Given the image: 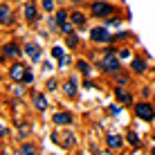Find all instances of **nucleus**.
Listing matches in <instances>:
<instances>
[{
  "label": "nucleus",
  "instance_id": "f257e3e1",
  "mask_svg": "<svg viewBox=\"0 0 155 155\" xmlns=\"http://www.w3.org/2000/svg\"><path fill=\"white\" fill-rule=\"evenodd\" d=\"M135 115L140 117V119H144V121H153L155 119V108L148 101H140V104H135Z\"/></svg>",
  "mask_w": 155,
  "mask_h": 155
},
{
  "label": "nucleus",
  "instance_id": "f03ea898",
  "mask_svg": "<svg viewBox=\"0 0 155 155\" xmlns=\"http://www.w3.org/2000/svg\"><path fill=\"white\" fill-rule=\"evenodd\" d=\"M99 65H101V70H104V72H108V74H117V72H119V56H115V54H106L104 58H101V63H99Z\"/></svg>",
  "mask_w": 155,
  "mask_h": 155
},
{
  "label": "nucleus",
  "instance_id": "7ed1b4c3",
  "mask_svg": "<svg viewBox=\"0 0 155 155\" xmlns=\"http://www.w3.org/2000/svg\"><path fill=\"white\" fill-rule=\"evenodd\" d=\"M90 38H92L94 43H113L115 36L108 31V27H94L92 31H90Z\"/></svg>",
  "mask_w": 155,
  "mask_h": 155
},
{
  "label": "nucleus",
  "instance_id": "20e7f679",
  "mask_svg": "<svg viewBox=\"0 0 155 155\" xmlns=\"http://www.w3.org/2000/svg\"><path fill=\"white\" fill-rule=\"evenodd\" d=\"M90 12L94 16H101V18H108V16L115 14V7L108 2H92V7H90Z\"/></svg>",
  "mask_w": 155,
  "mask_h": 155
},
{
  "label": "nucleus",
  "instance_id": "39448f33",
  "mask_svg": "<svg viewBox=\"0 0 155 155\" xmlns=\"http://www.w3.org/2000/svg\"><path fill=\"white\" fill-rule=\"evenodd\" d=\"M27 68L23 65V63H14L12 68H9V77L14 79L16 83H25V77H27Z\"/></svg>",
  "mask_w": 155,
  "mask_h": 155
},
{
  "label": "nucleus",
  "instance_id": "423d86ee",
  "mask_svg": "<svg viewBox=\"0 0 155 155\" xmlns=\"http://www.w3.org/2000/svg\"><path fill=\"white\" fill-rule=\"evenodd\" d=\"M106 144H108V148H110V151H117V148H121V146H124V137H121V135H117V133H110V135L106 137Z\"/></svg>",
  "mask_w": 155,
  "mask_h": 155
},
{
  "label": "nucleus",
  "instance_id": "0eeeda50",
  "mask_svg": "<svg viewBox=\"0 0 155 155\" xmlns=\"http://www.w3.org/2000/svg\"><path fill=\"white\" fill-rule=\"evenodd\" d=\"M20 54H23V50H20L16 43H7V45L2 47V56H7V58H18Z\"/></svg>",
  "mask_w": 155,
  "mask_h": 155
},
{
  "label": "nucleus",
  "instance_id": "6e6552de",
  "mask_svg": "<svg viewBox=\"0 0 155 155\" xmlns=\"http://www.w3.org/2000/svg\"><path fill=\"white\" fill-rule=\"evenodd\" d=\"M23 52L31 58V61H41V50H38V45H36V43H27Z\"/></svg>",
  "mask_w": 155,
  "mask_h": 155
},
{
  "label": "nucleus",
  "instance_id": "1a4fd4ad",
  "mask_svg": "<svg viewBox=\"0 0 155 155\" xmlns=\"http://www.w3.org/2000/svg\"><path fill=\"white\" fill-rule=\"evenodd\" d=\"M52 121H54L56 126H70L72 124V115L70 113H56L52 117Z\"/></svg>",
  "mask_w": 155,
  "mask_h": 155
},
{
  "label": "nucleus",
  "instance_id": "9d476101",
  "mask_svg": "<svg viewBox=\"0 0 155 155\" xmlns=\"http://www.w3.org/2000/svg\"><path fill=\"white\" fill-rule=\"evenodd\" d=\"M115 97L119 99L121 104H133V94L128 92L126 88H121V85H119V88H115Z\"/></svg>",
  "mask_w": 155,
  "mask_h": 155
},
{
  "label": "nucleus",
  "instance_id": "9b49d317",
  "mask_svg": "<svg viewBox=\"0 0 155 155\" xmlns=\"http://www.w3.org/2000/svg\"><path fill=\"white\" fill-rule=\"evenodd\" d=\"M31 99H34L36 110H45V108H47V97H45L43 92H34V94H31Z\"/></svg>",
  "mask_w": 155,
  "mask_h": 155
},
{
  "label": "nucleus",
  "instance_id": "f8f14e48",
  "mask_svg": "<svg viewBox=\"0 0 155 155\" xmlns=\"http://www.w3.org/2000/svg\"><path fill=\"white\" fill-rule=\"evenodd\" d=\"M63 92L68 94V97H77V79H68L65 85H63Z\"/></svg>",
  "mask_w": 155,
  "mask_h": 155
},
{
  "label": "nucleus",
  "instance_id": "ddd939ff",
  "mask_svg": "<svg viewBox=\"0 0 155 155\" xmlns=\"http://www.w3.org/2000/svg\"><path fill=\"white\" fill-rule=\"evenodd\" d=\"M130 68H133L135 74H144V72H146V61H144V58H133Z\"/></svg>",
  "mask_w": 155,
  "mask_h": 155
},
{
  "label": "nucleus",
  "instance_id": "4468645a",
  "mask_svg": "<svg viewBox=\"0 0 155 155\" xmlns=\"http://www.w3.org/2000/svg\"><path fill=\"white\" fill-rule=\"evenodd\" d=\"M23 14H25V18H27L29 23H34V20L38 18V14H36V7H34V2H27V5H25Z\"/></svg>",
  "mask_w": 155,
  "mask_h": 155
},
{
  "label": "nucleus",
  "instance_id": "2eb2a0df",
  "mask_svg": "<svg viewBox=\"0 0 155 155\" xmlns=\"http://www.w3.org/2000/svg\"><path fill=\"white\" fill-rule=\"evenodd\" d=\"M77 68H79V72H81L83 77H92V68H90V63H88V61L79 58V61H77Z\"/></svg>",
  "mask_w": 155,
  "mask_h": 155
},
{
  "label": "nucleus",
  "instance_id": "dca6fc26",
  "mask_svg": "<svg viewBox=\"0 0 155 155\" xmlns=\"http://www.w3.org/2000/svg\"><path fill=\"white\" fill-rule=\"evenodd\" d=\"M0 23H5V25L12 23V9L7 5H0Z\"/></svg>",
  "mask_w": 155,
  "mask_h": 155
},
{
  "label": "nucleus",
  "instance_id": "f3484780",
  "mask_svg": "<svg viewBox=\"0 0 155 155\" xmlns=\"http://www.w3.org/2000/svg\"><path fill=\"white\" fill-rule=\"evenodd\" d=\"M70 20L74 23V27H83V25H85V14H81V12H72V14H70Z\"/></svg>",
  "mask_w": 155,
  "mask_h": 155
},
{
  "label": "nucleus",
  "instance_id": "a211bd4d",
  "mask_svg": "<svg viewBox=\"0 0 155 155\" xmlns=\"http://www.w3.org/2000/svg\"><path fill=\"white\" fill-rule=\"evenodd\" d=\"M68 18H70V14H68L65 9H58V12H56V25H58V27H61V25H65V23H70Z\"/></svg>",
  "mask_w": 155,
  "mask_h": 155
},
{
  "label": "nucleus",
  "instance_id": "6ab92c4d",
  "mask_svg": "<svg viewBox=\"0 0 155 155\" xmlns=\"http://www.w3.org/2000/svg\"><path fill=\"white\" fill-rule=\"evenodd\" d=\"M126 142L128 144H130V146H135V148H140V137H137V133H128V135H126Z\"/></svg>",
  "mask_w": 155,
  "mask_h": 155
},
{
  "label": "nucleus",
  "instance_id": "aec40b11",
  "mask_svg": "<svg viewBox=\"0 0 155 155\" xmlns=\"http://www.w3.org/2000/svg\"><path fill=\"white\" fill-rule=\"evenodd\" d=\"M65 41H68V47H70V50H74V47L79 45V38H77V34H68V36H65Z\"/></svg>",
  "mask_w": 155,
  "mask_h": 155
},
{
  "label": "nucleus",
  "instance_id": "412c9836",
  "mask_svg": "<svg viewBox=\"0 0 155 155\" xmlns=\"http://www.w3.org/2000/svg\"><path fill=\"white\" fill-rule=\"evenodd\" d=\"M20 155H36V148L31 144H23L20 146Z\"/></svg>",
  "mask_w": 155,
  "mask_h": 155
},
{
  "label": "nucleus",
  "instance_id": "4be33fe9",
  "mask_svg": "<svg viewBox=\"0 0 155 155\" xmlns=\"http://www.w3.org/2000/svg\"><path fill=\"white\" fill-rule=\"evenodd\" d=\"M72 144H74V135H72V133H65V135H63V142H61V146H72Z\"/></svg>",
  "mask_w": 155,
  "mask_h": 155
},
{
  "label": "nucleus",
  "instance_id": "5701e85b",
  "mask_svg": "<svg viewBox=\"0 0 155 155\" xmlns=\"http://www.w3.org/2000/svg\"><path fill=\"white\" fill-rule=\"evenodd\" d=\"M58 29H61V34H72V29H74V23H72V20H70V23H65V25H61V27H58Z\"/></svg>",
  "mask_w": 155,
  "mask_h": 155
},
{
  "label": "nucleus",
  "instance_id": "b1692460",
  "mask_svg": "<svg viewBox=\"0 0 155 155\" xmlns=\"http://www.w3.org/2000/svg\"><path fill=\"white\" fill-rule=\"evenodd\" d=\"M52 56H54V58H58V61H61V58L63 56H65V52H63V47H52Z\"/></svg>",
  "mask_w": 155,
  "mask_h": 155
},
{
  "label": "nucleus",
  "instance_id": "393cba45",
  "mask_svg": "<svg viewBox=\"0 0 155 155\" xmlns=\"http://www.w3.org/2000/svg\"><path fill=\"white\" fill-rule=\"evenodd\" d=\"M43 9H45V12H52V9H54V0H43Z\"/></svg>",
  "mask_w": 155,
  "mask_h": 155
},
{
  "label": "nucleus",
  "instance_id": "a878e982",
  "mask_svg": "<svg viewBox=\"0 0 155 155\" xmlns=\"http://www.w3.org/2000/svg\"><path fill=\"white\" fill-rule=\"evenodd\" d=\"M47 90H50V92L56 90V79H50V81H47Z\"/></svg>",
  "mask_w": 155,
  "mask_h": 155
},
{
  "label": "nucleus",
  "instance_id": "bb28decb",
  "mask_svg": "<svg viewBox=\"0 0 155 155\" xmlns=\"http://www.w3.org/2000/svg\"><path fill=\"white\" fill-rule=\"evenodd\" d=\"M117 56H119V58H128V56H130V50H119Z\"/></svg>",
  "mask_w": 155,
  "mask_h": 155
},
{
  "label": "nucleus",
  "instance_id": "cd10ccee",
  "mask_svg": "<svg viewBox=\"0 0 155 155\" xmlns=\"http://www.w3.org/2000/svg\"><path fill=\"white\" fill-rule=\"evenodd\" d=\"M108 25H110V27H119L121 23H119V18H110V20H108Z\"/></svg>",
  "mask_w": 155,
  "mask_h": 155
},
{
  "label": "nucleus",
  "instance_id": "c85d7f7f",
  "mask_svg": "<svg viewBox=\"0 0 155 155\" xmlns=\"http://www.w3.org/2000/svg\"><path fill=\"white\" fill-rule=\"evenodd\" d=\"M117 81H119V85H126L128 79H126V77H117Z\"/></svg>",
  "mask_w": 155,
  "mask_h": 155
},
{
  "label": "nucleus",
  "instance_id": "c756f323",
  "mask_svg": "<svg viewBox=\"0 0 155 155\" xmlns=\"http://www.w3.org/2000/svg\"><path fill=\"white\" fill-rule=\"evenodd\" d=\"M5 133H7V128H5V126H2V121H0V137H2Z\"/></svg>",
  "mask_w": 155,
  "mask_h": 155
},
{
  "label": "nucleus",
  "instance_id": "7c9ffc66",
  "mask_svg": "<svg viewBox=\"0 0 155 155\" xmlns=\"http://www.w3.org/2000/svg\"><path fill=\"white\" fill-rule=\"evenodd\" d=\"M99 155H113V153H108V151H101Z\"/></svg>",
  "mask_w": 155,
  "mask_h": 155
},
{
  "label": "nucleus",
  "instance_id": "2f4dec72",
  "mask_svg": "<svg viewBox=\"0 0 155 155\" xmlns=\"http://www.w3.org/2000/svg\"><path fill=\"white\" fill-rule=\"evenodd\" d=\"M151 155H155V146H153V148H151Z\"/></svg>",
  "mask_w": 155,
  "mask_h": 155
},
{
  "label": "nucleus",
  "instance_id": "473e14b6",
  "mask_svg": "<svg viewBox=\"0 0 155 155\" xmlns=\"http://www.w3.org/2000/svg\"><path fill=\"white\" fill-rule=\"evenodd\" d=\"M72 2H81V0H72Z\"/></svg>",
  "mask_w": 155,
  "mask_h": 155
},
{
  "label": "nucleus",
  "instance_id": "72a5a7b5",
  "mask_svg": "<svg viewBox=\"0 0 155 155\" xmlns=\"http://www.w3.org/2000/svg\"><path fill=\"white\" fill-rule=\"evenodd\" d=\"M0 61H2V56H0Z\"/></svg>",
  "mask_w": 155,
  "mask_h": 155
},
{
  "label": "nucleus",
  "instance_id": "f704fd0d",
  "mask_svg": "<svg viewBox=\"0 0 155 155\" xmlns=\"http://www.w3.org/2000/svg\"><path fill=\"white\" fill-rule=\"evenodd\" d=\"M153 140H155V135H153Z\"/></svg>",
  "mask_w": 155,
  "mask_h": 155
}]
</instances>
